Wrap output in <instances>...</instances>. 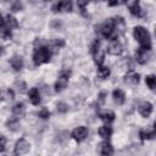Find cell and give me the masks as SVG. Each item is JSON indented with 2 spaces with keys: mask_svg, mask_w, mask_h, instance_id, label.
<instances>
[{
  "mask_svg": "<svg viewBox=\"0 0 156 156\" xmlns=\"http://www.w3.org/2000/svg\"><path fill=\"white\" fill-rule=\"evenodd\" d=\"M29 143L24 139V138H21L20 140L16 141L15 144V155L17 156H22V155H26L28 151H29Z\"/></svg>",
  "mask_w": 156,
  "mask_h": 156,
  "instance_id": "obj_7",
  "label": "cell"
},
{
  "mask_svg": "<svg viewBox=\"0 0 156 156\" xmlns=\"http://www.w3.org/2000/svg\"><path fill=\"white\" fill-rule=\"evenodd\" d=\"M108 5H110V6H115V5H119V2H118V1H110Z\"/></svg>",
  "mask_w": 156,
  "mask_h": 156,
  "instance_id": "obj_35",
  "label": "cell"
},
{
  "mask_svg": "<svg viewBox=\"0 0 156 156\" xmlns=\"http://www.w3.org/2000/svg\"><path fill=\"white\" fill-rule=\"evenodd\" d=\"M11 37H12V30L5 23L0 24V38L5 39V40H9V39H11Z\"/></svg>",
  "mask_w": 156,
  "mask_h": 156,
  "instance_id": "obj_22",
  "label": "cell"
},
{
  "mask_svg": "<svg viewBox=\"0 0 156 156\" xmlns=\"http://www.w3.org/2000/svg\"><path fill=\"white\" fill-rule=\"evenodd\" d=\"M105 96H106V93H100V94H99V100H100L101 104L105 101Z\"/></svg>",
  "mask_w": 156,
  "mask_h": 156,
  "instance_id": "obj_34",
  "label": "cell"
},
{
  "mask_svg": "<svg viewBox=\"0 0 156 156\" xmlns=\"http://www.w3.org/2000/svg\"><path fill=\"white\" fill-rule=\"evenodd\" d=\"M133 35H134L135 40L139 43L141 49L151 51V37H150V33L147 32V29H145L141 26H138L133 29Z\"/></svg>",
  "mask_w": 156,
  "mask_h": 156,
  "instance_id": "obj_1",
  "label": "cell"
},
{
  "mask_svg": "<svg viewBox=\"0 0 156 156\" xmlns=\"http://www.w3.org/2000/svg\"><path fill=\"white\" fill-rule=\"evenodd\" d=\"M38 116H39L40 118H43V119H48V118L50 117V111L44 107V108H41V110L38 112Z\"/></svg>",
  "mask_w": 156,
  "mask_h": 156,
  "instance_id": "obj_31",
  "label": "cell"
},
{
  "mask_svg": "<svg viewBox=\"0 0 156 156\" xmlns=\"http://www.w3.org/2000/svg\"><path fill=\"white\" fill-rule=\"evenodd\" d=\"M57 111L60 112V113H66L67 111H68V105L66 104V102H58L57 104Z\"/></svg>",
  "mask_w": 156,
  "mask_h": 156,
  "instance_id": "obj_30",
  "label": "cell"
},
{
  "mask_svg": "<svg viewBox=\"0 0 156 156\" xmlns=\"http://www.w3.org/2000/svg\"><path fill=\"white\" fill-rule=\"evenodd\" d=\"M90 52H91V56L94 58V62L98 66H101L104 63V60H105V54H104V50L101 48L100 40H98V39L94 40V43L90 46Z\"/></svg>",
  "mask_w": 156,
  "mask_h": 156,
  "instance_id": "obj_3",
  "label": "cell"
},
{
  "mask_svg": "<svg viewBox=\"0 0 156 156\" xmlns=\"http://www.w3.org/2000/svg\"><path fill=\"white\" fill-rule=\"evenodd\" d=\"M99 32H100V34H101L105 39L112 40V39H116V38H117V35H116V33H115V29H113V24H112V20H111V18L107 20L106 22H104V23L99 27Z\"/></svg>",
  "mask_w": 156,
  "mask_h": 156,
  "instance_id": "obj_4",
  "label": "cell"
},
{
  "mask_svg": "<svg viewBox=\"0 0 156 156\" xmlns=\"http://www.w3.org/2000/svg\"><path fill=\"white\" fill-rule=\"evenodd\" d=\"M107 52L110 55H113V56H119L123 52V45H122V43L117 38L110 40V44L107 46Z\"/></svg>",
  "mask_w": 156,
  "mask_h": 156,
  "instance_id": "obj_6",
  "label": "cell"
},
{
  "mask_svg": "<svg viewBox=\"0 0 156 156\" xmlns=\"http://www.w3.org/2000/svg\"><path fill=\"white\" fill-rule=\"evenodd\" d=\"M138 112L140 113L141 117L147 118V117L151 115V112H152V104L149 102V101L141 102V104L139 105V107H138Z\"/></svg>",
  "mask_w": 156,
  "mask_h": 156,
  "instance_id": "obj_13",
  "label": "cell"
},
{
  "mask_svg": "<svg viewBox=\"0 0 156 156\" xmlns=\"http://www.w3.org/2000/svg\"><path fill=\"white\" fill-rule=\"evenodd\" d=\"M145 83H146V85H147L151 90H155V88H156V77H155L154 74H149V76H146V78H145Z\"/></svg>",
  "mask_w": 156,
  "mask_h": 156,
  "instance_id": "obj_26",
  "label": "cell"
},
{
  "mask_svg": "<svg viewBox=\"0 0 156 156\" xmlns=\"http://www.w3.org/2000/svg\"><path fill=\"white\" fill-rule=\"evenodd\" d=\"M99 152L101 156H112L113 154V146L108 140H104L99 144Z\"/></svg>",
  "mask_w": 156,
  "mask_h": 156,
  "instance_id": "obj_11",
  "label": "cell"
},
{
  "mask_svg": "<svg viewBox=\"0 0 156 156\" xmlns=\"http://www.w3.org/2000/svg\"><path fill=\"white\" fill-rule=\"evenodd\" d=\"M139 82H140V76H139V73H136V72L130 71V72H128V73L126 74V77H124V83H126V84L136 85Z\"/></svg>",
  "mask_w": 156,
  "mask_h": 156,
  "instance_id": "obj_14",
  "label": "cell"
},
{
  "mask_svg": "<svg viewBox=\"0 0 156 156\" xmlns=\"http://www.w3.org/2000/svg\"><path fill=\"white\" fill-rule=\"evenodd\" d=\"M6 126H7V128L11 129V130H16L17 127H18V119L13 117V118H11V119H9V121L6 122Z\"/></svg>",
  "mask_w": 156,
  "mask_h": 156,
  "instance_id": "obj_28",
  "label": "cell"
},
{
  "mask_svg": "<svg viewBox=\"0 0 156 156\" xmlns=\"http://www.w3.org/2000/svg\"><path fill=\"white\" fill-rule=\"evenodd\" d=\"M88 133H89V130H88L87 127L79 126V127H77V128L73 129V132H72V138H73L76 141L80 143V141H83V140L88 136Z\"/></svg>",
  "mask_w": 156,
  "mask_h": 156,
  "instance_id": "obj_8",
  "label": "cell"
},
{
  "mask_svg": "<svg viewBox=\"0 0 156 156\" xmlns=\"http://www.w3.org/2000/svg\"><path fill=\"white\" fill-rule=\"evenodd\" d=\"M111 20H112V24H113V29H115L116 35L118 37L119 34H123L126 32V22H124V20L122 17H119V16L113 17Z\"/></svg>",
  "mask_w": 156,
  "mask_h": 156,
  "instance_id": "obj_9",
  "label": "cell"
},
{
  "mask_svg": "<svg viewBox=\"0 0 156 156\" xmlns=\"http://www.w3.org/2000/svg\"><path fill=\"white\" fill-rule=\"evenodd\" d=\"M2 52H4V48H2L1 45H0V56L2 55Z\"/></svg>",
  "mask_w": 156,
  "mask_h": 156,
  "instance_id": "obj_36",
  "label": "cell"
},
{
  "mask_svg": "<svg viewBox=\"0 0 156 156\" xmlns=\"http://www.w3.org/2000/svg\"><path fill=\"white\" fill-rule=\"evenodd\" d=\"M129 7V12L133 15V16H136V17H141L143 16V10L140 7V4L139 1H133L128 5Z\"/></svg>",
  "mask_w": 156,
  "mask_h": 156,
  "instance_id": "obj_18",
  "label": "cell"
},
{
  "mask_svg": "<svg viewBox=\"0 0 156 156\" xmlns=\"http://www.w3.org/2000/svg\"><path fill=\"white\" fill-rule=\"evenodd\" d=\"M51 9L54 12H62V11L71 12L72 11V2L71 1H60V2L54 4Z\"/></svg>",
  "mask_w": 156,
  "mask_h": 156,
  "instance_id": "obj_12",
  "label": "cell"
},
{
  "mask_svg": "<svg viewBox=\"0 0 156 156\" xmlns=\"http://www.w3.org/2000/svg\"><path fill=\"white\" fill-rule=\"evenodd\" d=\"M150 58V51L149 50H145V49H141L139 48L136 51H135V60L140 65H145Z\"/></svg>",
  "mask_w": 156,
  "mask_h": 156,
  "instance_id": "obj_10",
  "label": "cell"
},
{
  "mask_svg": "<svg viewBox=\"0 0 156 156\" xmlns=\"http://www.w3.org/2000/svg\"><path fill=\"white\" fill-rule=\"evenodd\" d=\"M15 88L17 89V91H20V93H24V91H26L27 85H26V83H24V82L18 80V82H16V83H15Z\"/></svg>",
  "mask_w": 156,
  "mask_h": 156,
  "instance_id": "obj_29",
  "label": "cell"
},
{
  "mask_svg": "<svg viewBox=\"0 0 156 156\" xmlns=\"http://www.w3.org/2000/svg\"><path fill=\"white\" fill-rule=\"evenodd\" d=\"M51 51L49 49L48 45L43 44V45H39L34 49V52H33V62L35 66H40L43 63H48L50 61V57H51Z\"/></svg>",
  "mask_w": 156,
  "mask_h": 156,
  "instance_id": "obj_2",
  "label": "cell"
},
{
  "mask_svg": "<svg viewBox=\"0 0 156 156\" xmlns=\"http://www.w3.org/2000/svg\"><path fill=\"white\" fill-rule=\"evenodd\" d=\"M99 117H100V119H101L102 122H105L107 126H108L111 122L115 121V113H113L111 110H106V111L100 112V113H99Z\"/></svg>",
  "mask_w": 156,
  "mask_h": 156,
  "instance_id": "obj_17",
  "label": "cell"
},
{
  "mask_svg": "<svg viewBox=\"0 0 156 156\" xmlns=\"http://www.w3.org/2000/svg\"><path fill=\"white\" fill-rule=\"evenodd\" d=\"M10 63H11V67H12L15 71H21V69L23 68V58H22L21 56H18V55L13 56V57L11 58Z\"/></svg>",
  "mask_w": 156,
  "mask_h": 156,
  "instance_id": "obj_21",
  "label": "cell"
},
{
  "mask_svg": "<svg viewBox=\"0 0 156 156\" xmlns=\"http://www.w3.org/2000/svg\"><path fill=\"white\" fill-rule=\"evenodd\" d=\"M22 9H23V5H22V2H20V1H15V2L12 4V6H11V10H12L13 12L21 11Z\"/></svg>",
  "mask_w": 156,
  "mask_h": 156,
  "instance_id": "obj_32",
  "label": "cell"
},
{
  "mask_svg": "<svg viewBox=\"0 0 156 156\" xmlns=\"http://www.w3.org/2000/svg\"><path fill=\"white\" fill-rule=\"evenodd\" d=\"M28 99L29 101L33 104V105H39L40 104V93H39V89L38 88H32L29 91H28Z\"/></svg>",
  "mask_w": 156,
  "mask_h": 156,
  "instance_id": "obj_16",
  "label": "cell"
},
{
  "mask_svg": "<svg viewBox=\"0 0 156 156\" xmlns=\"http://www.w3.org/2000/svg\"><path fill=\"white\" fill-rule=\"evenodd\" d=\"M155 135V128H152L151 130L149 129H140L139 130V138L140 140H149V139H152Z\"/></svg>",
  "mask_w": 156,
  "mask_h": 156,
  "instance_id": "obj_23",
  "label": "cell"
},
{
  "mask_svg": "<svg viewBox=\"0 0 156 156\" xmlns=\"http://www.w3.org/2000/svg\"><path fill=\"white\" fill-rule=\"evenodd\" d=\"M4 23L12 30L13 28H17V26H18V23H17V20L12 16V15H7L5 18H4Z\"/></svg>",
  "mask_w": 156,
  "mask_h": 156,
  "instance_id": "obj_25",
  "label": "cell"
},
{
  "mask_svg": "<svg viewBox=\"0 0 156 156\" xmlns=\"http://www.w3.org/2000/svg\"><path fill=\"white\" fill-rule=\"evenodd\" d=\"M15 156H17V155H15Z\"/></svg>",
  "mask_w": 156,
  "mask_h": 156,
  "instance_id": "obj_37",
  "label": "cell"
},
{
  "mask_svg": "<svg viewBox=\"0 0 156 156\" xmlns=\"http://www.w3.org/2000/svg\"><path fill=\"white\" fill-rule=\"evenodd\" d=\"M24 112H26V107H24V104L23 102H17L13 105L12 107V116L17 119L22 118L24 116Z\"/></svg>",
  "mask_w": 156,
  "mask_h": 156,
  "instance_id": "obj_15",
  "label": "cell"
},
{
  "mask_svg": "<svg viewBox=\"0 0 156 156\" xmlns=\"http://www.w3.org/2000/svg\"><path fill=\"white\" fill-rule=\"evenodd\" d=\"M96 73H98V77H99V78H101V79H106V78L110 76L111 71H110V68H108L107 66L101 65V66H98V71H96Z\"/></svg>",
  "mask_w": 156,
  "mask_h": 156,
  "instance_id": "obj_24",
  "label": "cell"
},
{
  "mask_svg": "<svg viewBox=\"0 0 156 156\" xmlns=\"http://www.w3.org/2000/svg\"><path fill=\"white\" fill-rule=\"evenodd\" d=\"M6 147V138L4 135H0V152H2Z\"/></svg>",
  "mask_w": 156,
  "mask_h": 156,
  "instance_id": "obj_33",
  "label": "cell"
},
{
  "mask_svg": "<svg viewBox=\"0 0 156 156\" xmlns=\"http://www.w3.org/2000/svg\"><path fill=\"white\" fill-rule=\"evenodd\" d=\"M69 76H71V71L69 69H62L60 72V76L57 78V80L55 82V91H62L65 88H67L68 85V80H69Z\"/></svg>",
  "mask_w": 156,
  "mask_h": 156,
  "instance_id": "obj_5",
  "label": "cell"
},
{
  "mask_svg": "<svg viewBox=\"0 0 156 156\" xmlns=\"http://www.w3.org/2000/svg\"><path fill=\"white\" fill-rule=\"evenodd\" d=\"M99 135H100L102 139L108 140V139L111 138V135H112V128H111L110 126H107V124L101 126V127L99 128Z\"/></svg>",
  "mask_w": 156,
  "mask_h": 156,
  "instance_id": "obj_20",
  "label": "cell"
},
{
  "mask_svg": "<svg viewBox=\"0 0 156 156\" xmlns=\"http://www.w3.org/2000/svg\"><path fill=\"white\" fill-rule=\"evenodd\" d=\"M0 99L1 100H12L13 99V91L11 89H6L0 91Z\"/></svg>",
  "mask_w": 156,
  "mask_h": 156,
  "instance_id": "obj_27",
  "label": "cell"
},
{
  "mask_svg": "<svg viewBox=\"0 0 156 156\" xmlns=\"http://www.w3.org/2000/svg\"><path fill=\"white\" fill-rule=\"evenodd\" d=\"M112 98H113V101L117 105H122L126 100V95H124L123 90H121V89H115L112 91Z\"/></svg>",
  "mask_w": 156,
  "mask_h": 156,
  "instance_id": "obj_19",
  "label": "cell"
}]
</instances>
